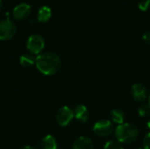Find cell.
<instances>
[{"label":"cell","mask_w":150,"mask_h":149,"mask_svg":"<svg viewBox=\"0 0 150 149\" xmlns=\"http://www.w3.org/2000/svg\"><path fill=\"white\" fill-rule=\"evenodd\" d=\"M74 116L76 118L77 120H79L80 122L85 123L88 121L89 119V111L87 109V107L83 105H78L75 107L74 110Z\"/></svg>","instance_id":"obj_9"},{"label":"cell","mask_w":150,"mask_h":149,"mask_svg":"<svg viewBox=\"0 0 150 149\" xmlns=\"http://www.w3.org/2000/svg\"><path fill=\"white\" fill-rule=\"evenodd\" d=\"M104 149H123V148H122V146L120 145V142L113 141H108L105 145Z\"/></svg>","instance_id":"obj_16"},{"label":"cell","mask_w":150,"mask_h":149,"mask_svg":"<svg viewBox=\"0 0 150 149\" xmlns=\"http://www.w3.org/2000/svg\"><path fill=\"white\" fill-rule=\"evenodd\" d=\"M93 130L96 133V134H98V136L105 137L112 133L113 126L112 122L109 120H101L94 125Z\"/></svg>","instance_id":"obj_7"},{"label":"cell","mask_w":150,"mask_h":149,"mask_svg":"<svg viewBox=\"0 0 150 149\" xmlns=\"http://www.w3.org/2000/svg\"><path fill=\"white\" fill-rule=\"evenodd\" d=\"M31 11H32V8L30 4L26 3H21L14 7L12 15L16 20H25L29 17Z\"/></svg>","instance_id":"obj_6"},{"label":"cell","mask_w":150,"mask_h":149,"mask_svg":"<svg viewBox=\"0 0 150 149\" xmlns=\"http://www.w3.org/2000/svg\"><path fill=\"white\" fill-rule=\"evenodd\" d=\"M112 119L113 122L122 125L125 120V113L119 109H115L112 112Z\"/></svg>","instance_id":"obj_14"},{"label":"cell","mask_w":150,"mask_h":149,"mask_svg":"<svg viewBox=\"0 0 150 149\" xmlns=\"http://www.w3.org/2000/svg\"><path fill=\"white\" fill-rule=\"evenodd\" d=\"M73 149H94V145L88 137H79L74 143Z\"/></svg>","instance_id":"obj_10"},{"label":"cell","mask_w":150,"mask_h":149,"mask_svg":"<svg viewBox=\"0 0 150 149\" xmlns=\"http://www.w3.org/2000/svg\"><path fill=\"white\" fill-rule=\"evenodd\" d=\"M52 16V11L48 6H42L37 14V19L38 21L41 23H46L47 22Z\"/></svg>","instance_id":"obj_11"},{"label":"cell","mask_w":150,"mask_h":149,"mask_svg":"<svg viewBox=\"0 0 150 149\" xmlns=\"http://www.w3.org/2000/svg\"><path fill=\"white\" fill-rule=\"evenodd\" d=\"M143 144H144V148L150 149V133L145 136Z\"/></svg>","instance_id":"obj_18"},{"label":"cell","mask_w":150,"mask_h":149,"mask_svg":"<svg viewBox=\"0 0 150 149\" xmlns=\"http://www.w3.org/2000/svg\"><path fill=\"white\" fill-rule=\"evenodd\" d=\"M35 65L40 73L46 76H52L60 70L62 61L57 54L54 52H44L38 54Z\"/></svg>","instance_id":"obj_1"},{"label":"cell","mask_w":150,"mask_h":149,"mask_svg":"<svg viewBox=\"0 0 150 149\" xmlns=\"http://www.w3.org/2000/svg\"><path fill=\"white\" fill-rule=\"evenodd\" d=\"M148 127L150 129V120H149V122H148Z\"/></svg>","instance_id":"obj_22"},{"label":"cell","mask_w":150,"mask_h":149,"mask_svg":"<svg viewBox=\"0 0 150 149\" xmlns=\"http://www.w3.org/2000/svg\"><path fill=\"white\" fill-rule=\"evenodd\" d=\"M142 39H143V40H144L146 43H148V44H149L150 45V31L146 32L143 34Z\"/></svg>","instance_id":"obj_19"},{"label":"cell","mask_w":150,"mask_h":149,"mask_svg":"<svg viewBox=\"0 0 150 149\" xmlns=\"http://www.w3.org/2000/svg\"><path fill=\"white\" fill-rule=\"evenodd\" d=\"M45 41L39 34H32L26 42V48L32 54H40L44 49Z\"/></svg>","instance_id":"obj_4"},{"label":"cell","mask_w":150,"mask_h":149,"mask_svg":"<svg viewBox=\"0 0 150 149\" xmlns=\"http://www.w3.org/2000/svg\"><path fill=\"white\" fill-rule=\"evenodd\" d=\"M74 118V111L68 106H62L56 114V121L61 126H68Z\"/></svg>","instance_id":"obj_5"},{"label":"cell","mask_w":150,"mask_h":149,"mask_svg":"<svg viewBox=\"0 0 150 149\" xmlns=\"http://www.w3.org/2000/svg\"><path fill=\"white\" fill-rule=\"evenodd\" d=\"M139 114L141 117H148L150 115V105L148 104H144V105H142L139 108Z\"/></svg>","instance_id":"obj_15"},{"label":"cell","mask_w":150,"mask_h":149,"mask_svg":"<svg viewBox=\"0 0 150 149\" xmlns=\"http://www.w3.org/2000/svg\"><path fill=\"white\" fill-rule=\"evenodd\" d=\"M132 95L136 101L142 102L148 97V90L142 84L136 83L132 88Z\"/></svg>","instance_id":"obj_8"},{"label":"cell","mask_w":150,"mask_h":149,"mask_svg":"<svg viewBox=\"0 0 150 149\" xmlns=\"http://www.w3.org/2000/svg\"><path fill=\"white\" fill-rule=\"evenodd\" d=\"M149 105H150V97H149Z\"/></svg>","instance_id":"obj_23"},{"label":"cell","mask_w":150,"mask_h":149,"mask_svg":"<svg viewBox=\"0 0 150 149\" xmlns=\"http://www.w3.org/2000/svg\"><path fill=\"white\" fill-rule=\"evenodd\" d=\"M116 137L120 143H132L134 142L139 134V130L136 126L133 124H122L120 125L115 131Z\"/></svg>","instance_id":"obj_2"},{"label":"cell","mask_w":150,"mask_h":149,"mask_svg":"<svg viewBox=\"0 0 150 149\" xmlns=\"http://www.w3.org/2000/svg\"><path fill=\"white\" fill-rule=\"evenodd\" d=\"M41 149H57V142L52 135L45 136L40 141Z\"/></svg>","instance_id":"obj_12"},{"label":"cell","mask_w":150,"mask_h":149,"mask_svg":"<svg viewBox=\"0 0 150 149\" xmlns=\"http://www.w3.org/2000/svg\"><path fill=\"white\" fill-rule=\"evenodd\" d=\"M17 26L10 18H6L0 21V40H8L15 36Z\"/></svg>","instance_id":"obj_3"},{"label":"cell","mask_w":150,"mask_h":149,"mask_svg":"<svg viewBox=\"0 0 150 149\" xmlns=\"http://www.w3.org/2000/svg\"><path fill=\"white\" fill-rule=\"evenodd\" d=\"M137 149H142V148H137Z\"/></svg>","instance_id":"obj_24"},{"label":"cell","mask_w":150,"mask_h":149,"mask_svg":"<svg viewBox=\"0 0 150 149\" xmlns=\"http://www.w3.org/2000/svg\"><path fill=\"white\" fill-rule=\"evenodd\" d=\"M2 9H3V2L2 0H0V12L2 11Z\"/></svg>","instance_id":"obj_21"},{"label":"cell","mask_w":150,"mask_h":149,"mask_svg":"<svg viewBox=\"0 0 150 149\" xmlns=\"http://www.w3.org/2000/svg\"><path fill=\"white\" fill-rule=\"evenodd\" d=\"M20 149H38L37 148H34V147H32V146H25L23 148H21Z\"/></svg>","instance_id":"obj_20"},{"label":"cell","mask_w":150,"mask_h":149,"mask_svg":"<svg viewBox=\"0 0 150 149\" xmlns=\"http://www.w3.org/2000/svg\"><path fill=\"white\" fill-rule=\"evenodd\" d=\"M138 6L141 11H147L150 6V0H141Z\"/></svg>","instance_id":"obj_17"},{"label":"cell","mask_w":150,"mask_h":149,"mask_svg":"<svg viewBox=\"0 0 150 149\" xmlns=\"http://www.w3.org/2000/svg\"><path fill=\"white\" fill-rule=\"evenodd\" d=\"M35 61H36V58H34L33 54H32L30 53L24 54L19 58V62H20L21 66H23L24 68L32 67L33 64H35Z\"/></svg>","instance_id":"obj_13"}]
</instances>
